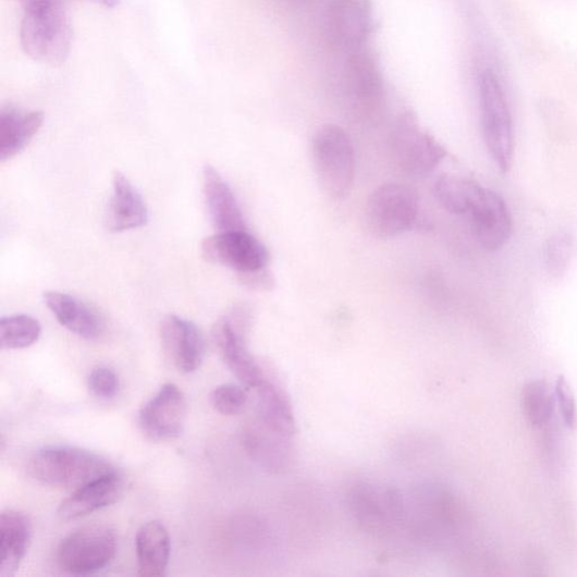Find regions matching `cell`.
<instances>
[{
    "label": "cell",
    "mask_w": 577,
    "mask_h": 577,
    "mask_svg": "<svg viewBox=\"0 0 577 577\" xmlns=\"http://www.w3.org/2000/svg\"><path fill=\"white\" fill-rule=\"evenodd\" d=\"M67 0H28L22 5L21 46L26 56L52 67L70 56L72 27Z\"/></svg>",
    "instance_id": "6da1fadb"
},
{
    "label": "cell",
    "mask_w": 577,
    "mask_h": 577,
    "mask_svg": "<svg viewBox=\"0 0 577 577\" xmlns=\"http://www.w3.org/2000/svg\"><path fill=\"white\" fill-rule=\"evenodd\" d=\"M27 471L45 486L77 490L115 468L106 458L84 449L50 445L30 456Z\"/></svg>",
    "instance_id": "7a4b0ae2"
},
{
    "label": "cell",
    "mask_w": 577,
    "mask_h": 577,
    "mask_svg": "<svg viewBox=\"0 0 577 577\" xmlns=\"http://www.w3.org/2000/svg\"><path fill=\"white\" fill-rule=\"evenodd\" d=\"M312 164L320 186L333 200L345 199L355 184L356 151L349 136L335 124L320 126L311 143Z\"/></svg>",
    "instance_id": "3957f363"
},
{
    "label": "cell",
    "mask_w": 577,
    "mask_h": 577,
    "mask_svg": "<svg viewBox=\"0 0 577 577\" xmlns=\"http://www.w3.org/2000/svg\"><path fill=\"white\" fill-rule=\"evenodd\" d=\"M478 99L487 148L498 169L506 173L512 164L515 146L513 121L503 85L491 70L479 75Z\"/></svg>",
    "instance_id": "277c9868"
},
{
    "label": "cell",
    "mask_w": 577,
    "mask_h": 577,
    "mask_svg": "<svg viewBox=\"0 0 577 577\" xmlns=\"http://www.w3.org/2000/svg\"><path fill=\"white\" fill-rule=\"evenodd\" d=\"M419 212V196L412 187L397 183L384 184L368 200L367 226L379 238L397 237L415 226Z\"/></svg>",
    "instance_id": "5b68a950"
},
{
    "label": "cell",
    "mask_w": 577,
    "mask_h": 577,
    "mask_svg": "<svg viewBox=\"0 0 577 577\" xmlns=\"http://www.w3.org/2000/svg\"><path fill=\"white\" fill-rule=\"evenodd\" d=\"M116 551L118 538L111 528L89 526L61 540L57 564L62 572L71 575H90L108 567Z\"/></svg>",
    "instance_id": "8992f818"
},
{
    "label": "cell",
    "mask_w": 577,
    "mask_h": 577,
    "mask_svg": "<svg viewBox=\"0 0 577 577\" xmlns=\"http://www.w3.org/2000/svg\"><path fill=\"white\" fill-rule=\"evenodd\" d=\"M250 320L245 306L235 307L230 315L218 320L213 340L221 358L247 389H258L266 381L258 363L246 345V332Z\"/></svg>",
    "instance_id": "52a82bcc"
},
{
    "label": "cell",
    "mask_w": 577,
    "mask_h": 577,
    "mask_svg": "<svg viewBox=\"0 0 577 577\" xmlns=\"http://www.w3.org/2000/svg\"><path fill=\"white\" fill-rule=\"evenodd\" d=\"M391 146L397 167L412 176L430 174L446 156L445 149L422 130L410 113L402 115L397 121Z\"/></svg>",
    "instance_id": "ba28073f"
},
{
    "label": "cell",
    "mask_w": 577,
    "mask_h": 577,
    "mask_svg": "<svg viewBox=\"0 0 577 577\" xmlns=\"http://www.w3.org/2000/svg\"><path fill=\"white\" fill-rule=\"evenodd\" d=\"M202 258L226 267L242 275L267 270L269 251L263 243L247 231L216 233L204 240Z\"/></svg>",
    "instance_id": "9c48e42d"
},
{
    "label": "cell",
    "mask_w": 577,
    "mask_h": 577,
    "mask_svg": "<svg viewBox=\"0 0 577 577\" xmlns=\"http://www.w3.org/2000/svg\"><path fill=\"white\" fill-rule=\"evenodd\" d=\"M342 82L345 100L354 114L363 119L378 114L383 103V82L369 52L364 49L349 52Z\"/></svg>",
    "instance_id": "30bf717a"
},
{
    "label": "cell",
    "mask_w": 577,
    "mask_h": 577,
    "mask_svg": "<svg viewBox=\"0 0 577 577\" xmlns=\"http://www.w3.org/2000/svg\"><path fill=\"white\" fill-rule=\"evenodd\" d=\"M465 217L472 236L487 250H499L508 242L512 218L506 204L494 191L476 183Z\"/></svg>",
    "instance_id": "8fae6325"
},
{
    "label": "cell",
    "mask_w": 577,
    "mask_h": 577,
    "mask_svg": "<svg viewBox=\"0 0 577 577\" xmlns=\"http://www.w3.org/2000/svg\"><path fill=\"white\" fill-rule=\"evenodd\" d=\"M187 403L174 383H167L140 409L138 425L144 435L154 442L179 439L185 429Z\"/></svg>",
    "instance_id": "7c38bea8"
},
{
    "label": "cell",
    "mask_w": 577,
    "mask_h": 577,
    "mask_svg": "<svg viewBox=\"0 0 577 577\" xmlns=\"http://www.w3.org/2000/svg\"><path fill=\"white\" fill-rule=\"evenodd\" d=\"M373 26L369 0H332L328 11L331 40L349 52L363 49Z\"/></svg>",
    "instance_id": "4fadbf2b"
},
{
    "label": "cell",
    "mask_w": 577,
    "mask_h": 577,
    "mask_svg": "<svg viewBox=\"0 0 577 577\" xmlns=\"http://www.w3.org/2000/svg\"><path fill=\"white\" fill-rule=\"evenodd\" d=\"M160 340L180 372L194 373L201 367L206 354L205 339L191 320L176 315L165 317L160 324Z\"/></svg>",
    "instance_id": "5bb4252c"
},
{
    "label": "cell",
    "mask_w": 577,
    "mask_h": 577,
    "mask_svg": "<svg viewBox=\"0 0 577 577\" xmlns=\"http://www.w3.org/2000/svg\"><path fill=\"white\" fill-rule=\"evenodd\" d=\"M204 197L217 233L247 231L246 220L232 187L210 165L204 169Z\"/></svg>",
    "instance_id": "9a60e30c"
},
{
    "label": "cell",
    "mask_w": 577,
    "mask_h": 577,
    "mask_svg": "<svg viewBox=\"0 0 577 577\" xmlns=\"http://www.w3.org/2000/svg\"><path fill=\"white\" fill-rule=\"evenodd\" d=\"M123 492V479L115 470L77 489L58 508L61 520L71 521L114 504Z\"/></svg>",
    "instance_id": "2e32d148"
},
{
    "label": "cell",
    "mask_w": 577,
    "mask_h": 577,
    "mask_svg": "<svg viewBox=\"0 0 577 577\" xmlns=\"http://www.w3.org/2000/svg\"><path fill=\"white\" fill-rule=\"evenodd\" d=\"M149 219L147 205L130 179L121 172L113 176V195L107 211V226L113 233L138 230Z\"/></svg>",
    "instance_id": "e0dca14e"
},
{
    "label": "cell",
    "mask_w": 577,
    "mask_h": 577,
    "mask_svg": "<svg viewBox=\"0 0 577 577\" xmlns=\"http://www.w3.org/2000/svg\"><path fill=\"white\" fill-rule=\"evenodd\" d=\"M44 297L61 327L75 335L85 340H96L105 333V319L84 302L58 292H47Z\"/></svg>",
    "instance_id": "ac0fdd59"
},
{
    "label": "cell",
    "mask_w": 577,
    "mask_h": 577,
    "mask_svg": "<svg viewBox=\"0 0 577 577\" xmlns=\"http://www.w3.org/2000/svg\"><path fill=\"white\" fill-rule=\"evenodd\" d=\"M40 111L13 107L0 111V162L5 163L24 150L44 124Z\"/></svg>",
    "instance_id": "d6986e66"
},
{
    "label": "cell",
    "mask_w": 577,
    "mask_h": 577,
    "mask_svg": "<svg viewBox=\"0 0 577 577\" xmlns=\"http://www.w3.org/2000/svg\"><path fill=\"white\" fill-rule=\"evenodd\" d=\"M32 537L30 523L22 512L7 510L0 516V577H12L24 561Z\"/></svg>",
    "instance_id": "ffe728a7"
},
{
    "label": "cell",
    "mask_w": 577,
    "mask_h": 577,
    "mask_svg": "<svg viewBox=\"0 0 577 577\" xmlns=\"http://www.w3.org/2000/svg\"><path fill=\"white\" fill-rule=\"evenodd\" d=\"M136 553L139 576H164L171 558V538L167 527L159 521L145 524L136 537Z\"/></svg>",
    "instance_id": "44dd1931"
},
{
    "label": "cell",
    "mask_w": 577,
    "mask_h": 577,
    "mask_svg": "<svg viewBox=\"0 0 577 577\" xmlns=\"http://www.w3.org/2000/svg\"><path fill=\"white\" fill-rule=\"evenodd\" d=\"M346 500L351 515L366 531L376 535H386L392 531L394 523L384 505L383 492L361 483L348 491Z\"/></svg>",
    "instance_id": "7402d4cb"
},
{
    "label": "cell",
    "mask_w": 577,
    "mask_h": 577,
    "mask_svg": "<svg viewBox=\"0 0 577 577\" xmlns=\"http://www.w3.org/2000/svg\"><path fill=\"white\" fill-rule=\"evenodd\" d=\"M288 438L255 423L244 433V444L250 458L263 468L278 471L288 462Z\"/></svg>",
    "instance_id": "603a6c76"
},
{
    "label": "cell",
    "mask_w": 577,
    "mask_h": 577,
    "mask_svg": "<svg viewBox=\"0 0 577 577\" xmlns=\"http://www.w3.org/2000/svg\"><path fill=\"white\" fill-rule=\"evenodd\" d=\"M256 390L259 391L258 422L270 431L291 439L296 431L291 403L268 380Z\"/></svg>",
    "instance_id": "cb8c5ba5"
},
{
    "label": "cell",
    "mask_w": 577,
    "mask_h": 577,
    "mask_svg": "<svg viewBox=\"0 0 577 577\" xmlns=\"http://www.w3.org/2000/svg\"><path fill=\"white\" fill-rule=\"evenodd\" d=\"M555 393L543 380H532L521 394V406L527 421L532 428L541 429L550 425L554 414Z\"/></svg>",
    "instance_id": "d4e9b609"
},
{
    "label": "cell",
    "mask_w": 577,
    "mask_h": 577,
    "mask_svg": "<svg viewBox=\"0 0 577 577\" xmlns=\"http://www.w3.org/2000/svg\"><path fill=\"white\" fill-rule=\"evenodd\" d=\"M42 333L38 319L29 315H14L0 320L2 349H21L36 344Z\"/></svg>",
    "instance_id": "484cf974"
},
{
    "label": "cell",
    "mask_w": 577,
    "mask_h": 577,
    "mask_svg": "<svg viewBox=\"0 0 577 577\" xmlns=\"http://www.w3.org/2000/svg\"><path fill=\"white\" fill-rule=\"evenodd\" d=\"M476 182L453 175H443L435 181L434 196L447 212L465 216Z\"/></svg>",
    "instance_id": "4316f807"
},
{
    "label": "cell",
    "mask_w": 577,
    "mask_h": 577,
    "mask_svg": "<svg viewBox=\"0 0 577 577\" xmlns=\"http://www.w3.org/2000/svg\"><path fill=\"white\" fill-rule=\"evenodd\" d=\"M213 408L222 415L235 416L241 414L246 404V392L233 383H224L214 389L210 395Z\"/></svg>",
    "instance_id": "83f0119b"
},
{
    "label": "cell",
    "mask_w": 577,
    "mask_h": 577,
    "mask_svg": "<svg viewBox=\"0 0 577 577\" xmlns=\"http://www.w3.org/2000/svg\"><path fill=\"white\" fill-rule=\"evenodd\" d=\"M572 249L573 242L567 234H557L549 241L544 248V265L550 273H563L569 262Z\"/></svg>",
    "instance_id": "f1b7e54d"
},
{
    "label": "cell",
    "mask_w": 577,
    "mask_h": 577,
    "mask_svg": "<svg viewBox=\"0 0 577 577\" xmlns=\"http://www.w3.org/2000/svg\"><path fill=\"white\" fill-rule=\"evenodd\" d=\"M88 389L93 395L101 400L113 398L120 389L118 375L110 368L98 367L88 376Z\"/></svg>",
    "instance_id": "f546056e"
},
{
    "label": "cell",
    "mask_w": 577,
    "mask_h": 577,
    "mask_svg": "<svg viewBox=\"0 0 577 577\" xmlns=\"http://www.w3.org/2000/svg\"><path fill=\"white\" fill-rule=\"evenodd\" d=\"M554 393L565 427L574 430L577 427V404L570 384L564 376L557 378Z\"/></svg>",
    "instance_id": "4dcf8cb0"
},
{
    "label": "cell",
    "mask_w": 577,
    "mask_h": 577,
    "mask_svg": "<svg viewBox=\"0 0 577 577\" xmlns=\"http://www.w3.org/2000/svg\"><path fill=\"white\" fill-rule=\"evenodd\" d=\"M77 2H85V3L101 5L107 9H114L119 4L120 0H77Z\"/></svg>",
    "instance_id": "1f68e13d"
},
{
    "label": "cell",
    "mask_w": 577,
    "mask_h": 577,
    "mask_svg": "<svg viewBox=\"0 0 577 577\" xmlns=\"http://www.w3.org/2000/svg\"><path fill=\"white\" fill-rule=\"evenodd\" d=\"M284 2L288 4L300 5L308 2V0H284Z\"/></svg>",
    "instance_id": "d6a6232c"
}]
</instances>
